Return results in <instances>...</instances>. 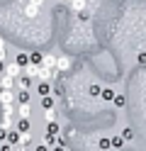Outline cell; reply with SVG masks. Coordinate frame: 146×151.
<instances>
[{"label":"cell","instance_id":"obj_1","mask_svg":"<svg viewBox=\"0 0 146 151\" xmlns=\"http://www.w3.org/2000/svg\"><path fill=\"white\" fill-rule=\"evenodd\" d=\"M22 71L24 68H22V66H17V63H5V76H10V78H15V81L24 76Z\"/></svg>","mask_w":146,"mask_h":151},{"label":"cell","instance_id":"obj_2","mask_svg":"<svg viewBox=\"0 0 146 151\" xmlns=\"http://www.w3.org/2000/svg\"><path fill=\"white\" fill-rule=\"evenodd\" d=\"M0 105L3 107H7V105H17V95L12 90H3L0 93Z\"/></svg>","mask_w":146,"mask_h":151},{"label":"cell","instance_id":"obj_3","mask_svg":"<svg viewBox=\"0 0 146 151\" xmlns=\"http://www.w3.org/2000/svg\"><path fill=\"white\" fill-rule=\"evenodd\" d=\"M71 63H73V59H71V56H58L56 71H58V73H63V71H68V68H71Z\"/></svg>","mask_w":146,"mask_h":151},{"label":"cell","instance_id":"obj_4","mask_svg":"<svg viewBox=\"0 0 146 151\" xmlns=\"http://www.w3.org/2000/svg\"><path fill=\"white\" fill-rule=\"evenodd\" d=\"M37 93H39V98H49L54 93V83H39L37 86Z\"/></svg>","mask_w":146,"mask_h":151},{"label":"cell","instance_id":"obj_5","mask_svg":"<svg viewBox=\"0 0 146 151\" xmlns=\"http://www.w3.org/2000/svg\"><path fill=\"white\" fill-rule=\"evenodd\" d=\"M7 144H10V146H15V144L19 146V144H22V134H19L17 129H10V132H7Z\"/></svg>","mask_w":146,"mask_h":151},{"label":"cell","instance_id":"obj_6","mask_svg":"<svg viewBox=\"0 0 146 151\" xmlns=\"http://www.w3.org/2000/svg\"><path fill=\"white\" fill-rule=\"evenodd\" d=\"M56 63H58V56H54V54H46L44 56V68H49V71H56Z\"/></svg>","mask_w":146,"mask_h":151},{"label":"cell","instance_id":"obj_7","mask_svg":"<svg viewBox=\"0 0 146 151\" xmlns=\"http://www.w3.org/2000/svg\"><path fill=\"white\" fill-rule=\"evenodd\" d=\"M34 86V78H29V76H22V78H17V88L19 90H29Z\"/></svg>","mask_w":146,"mask_h":151},{"label":"cell","instance_id":"obj_8","mask_svg":"<svg viewBox=\"0 0 146 151\" xmlns=\"http://www.w3.org/2000/svg\"><path fill=\"white\" fill-rule=\"evenodd\" d=\"M15 127H17V132H19L22 137L32 132V124H29V119H17V124H15Z\"/></svg>","mask_w":146,"mask_h":151},{"label":"cell","instance_id":"obj_9","mask_svg":"<svg viewBox=\"0 0 146 151\" xmlns=\"http://www.w3.org/2000/svg\"><path fill=\"white\" fill-rule=\"evenodd\" d=\"M32 115V105H17V117L19 119H29Z\"/></svg>","mask_w":146,"mask_h":151},{"label":"cell","instance_id":"obj_10","mask_svg":"<svg viewBox=\"0 0 146 151\" xmlns=\"http://www.w3.org/2000/svg\"><path fill=\"white\" fill-rule=\"evenodd\" d=\"M15 63L22 66V68H27V66H29V54H27V51H19L17 59H15Z\"/></svg>","mask_w":146,"mask_h":151},{"label":"cell","instance_id":"obj_11","mask_svg":"<svg viewBox=\"0 0 146 151\" xmlns=\"http://www.w3.org/2000/svg\"><path fill=\"white\" fill-rule=\"evenodd\" d=\"M29 63H32V66H42V63H44V54L32 51V54H29Z\"/></svg>","mask_w":146,"mask_h":151},{"label":"cell","instance_id":"obj_12","mask_svg":"<svg viewBox=\"0 0 146 151\" xmlns=\"http://www.w3.org/2000/svg\"><path fill=\"white\" fill-rule=\"evenodd\" d=\"M39 68H42V66H32V63H29L27 66V68H24V76H29V78H39Z\"/></svg>","mask_w":146,"mask_h":151},{"label":"cell","instance_id":"obj_13","mask_svg":"<svg viewBox=\"0 0 146 151\" xmlns=\"http://www.w3.org/2000/svg\"><path fill=\"white\" fill-rule=\"evenodd\" d=\"M17 105H29V90H17Z\"/></svg>","mask_w":146,"mask_h":151},{"label":"cell","instance_id":"obj_14","mask_svg":"<svg viewBox=\"0 0 146 151\" xmlns=\"http://www.w3.org/2000/svg\"><path fill=\"white\" fill-rule=\"evenodd\" d=\"M100 98H102L105 102H114V98H117V93H114L112 88H105V90H102V95H100Z\"/></svg>","mask_w":146,"mask_h":151},{"label":"cell","instance_id":"obj_15","mask_svg":"<svg viewBox=\"0 0 146 151\" xmlns=\"http://www.w3.org/2000/svg\"><path fill=\"white\" fill-rule=\"evenodd\" d=\"M110 141H112V149H114V151H119V149H124V139H122V134H119V137H112Z\"/></svg>","mask_w":146,"mask_h":151},{"label":"cell","instance_id":"obj_16","mask_svg":"<svg viewBox=\"0 0 146 151\" xmlns=\"http://www.w3.org/2000/svg\"><path fill=\"white\" fill-rule=\"evenodd\" d=\"M42 107H44V112H46V110H54V95L42 98Z\"/></svg>","mask_w":146,"mask_h":151},{"label":"cell","instance_id":"obj_17","mask_svg":"<svg viewBox=\"0 0 146 151\" xmlns=\"http://www.w3.org/2000/svg\"><path fill=\"white\" fill-rule=\"evenodd\" d=\"M46 134L58 137V124H56V122H49V124H46Z\"/></svg>","mask_w":146,"mask_h":151},{"label":"cell","instance_id":"obj_18","mask_svg":"<svg viewBox=\"0 0 146 151\" xmlns=\"http://www.w3.org/2000/svg\"><path fill=\"white\" fill-rule=\"evenodd\" d=\"M71 10L83 12V10H85V0H76V3H71Z\"/></svg>","mask_w":146,"mask_h":151},{"label":"cell","instance_id":"obj_19","mask_svg":"<svg viewBox=\"0 0 146 151\" xmlns=\"http://www.w3.org/2000/svg\"><path fill=\"white\" fill-rule=\"evenodd\" d=\"M24 12H27V17H37V15H39V7H34V5H27V7H24Z\"/></svg>","mask_w":146,"mask_h":151},{"label":"cell","instance_id":"obj_20","mask_svg":"<svg viewBox=\"0 0 146 151\" xmlns=\"http://www.w3.org/2000/svg\"><path fill=\"white\" fill-rule=\"evenodd\" d=\"M97 144H100V149H102V151H107V149H112V141H110V139H105V137H102L100 141H97Z\"/></svg>","mask_w":146,"mask_h":151},{"label":"cell","instance_id":"obj_21","mask_svg":"<svg viewBox=\"0 0 146 151\" xmlns=\"http://www.w3.org/2000/svg\"><path fill=\"white\" fill-rule=\"evenodd\" d=\"M122 139H124V141H132V139H134V132H132L129 127H127V129L122 132Z\"/></svg>","mask_w":146,"mask_h":151},{"label":"cell","instance_id":"obj_22","mask_svg":"<svg viewBox=\"0 0 146 151\" xmlns=\"http://www.w3.org/2000/svg\"><path fill=\"white\" fill-rule=\"evenodd\" d=\"M90 95H93V98H100V95H102V88H100V86H90Z\"/></svg>","mask_w":146,"mask_h":151},{"label":"cell","instance_id":"obj_23","mask_svg":"<svg viewBox=\"0 0 146 151\" xmlns=\"http://www.w3.org/2000/svg\"><path fill=\"white\" fill-rule=\"evenodd\" d=\"M32 141H34V137H32V132H29V134H24V137H22V144H24V146H32Z\"/></svg>","mask_w":146,"mask_h":151},{"label":"cell","instance_id":"obj_24","mask_svg":"<svg viewBox=\"0 0 146 151\" xmlns=\"http://www.w3.org/2000/svg\"><path fill=\"white\" fill-rule=\"evenodd\" d=\"M44 117H46L49 122H56V112H54V110H46V112H44Z\"/></svg>","mask_w":146,"mask_h":151},{"label":"cell","instance_id":"obj_25","mask_svg":"<svg viewBox=\"0 0 146 151\" xmlns=\"http://www.w3.org/2000/svg\"><path fill=\"white\" fill-rule=\"evenodd\" d=\"M136 61H139L141 66H146V51H139V54H136Z\"/></svg>","mask_w":146,"mask_h":151},{"label":"cell","instance_id":"obj_26","mask_svg":"<svg viewBox=\"0 0 146 151\" xmlns=\"http://www.w3.org/2000/svg\"><path fill=\"white\" fill-rule=\"evenodd\" d=\"M114 107H124V98H122V95L114 98Z\"/></svg>","mask_w":146,"mask_h":151},{"label":"cell","instance_id":"obj_27","mask_svg":"<svg viewBox=\"0 0 146 151\" xmlns=\"http://www.w3.org/2000/svg\"><path fill=\"white\" fill-rule=\"evenodd\" d=\"M7 132H10V129H5V127H0V141H7Z\"/></svg>","mask_w":146,"mask_h":151},{"label":"cell","instance_id":"obj_28","mask_svg":"<svg viewBox=\"0 0 146 151\" xmlns=\"http://www.w3.org/2000/svg\"><path fill=\"white\" fill-rule=\"evenodd\" d=\"M78 20H90V12L83 10V12H78Z\"/></svg>","mask_w":146,"mask_h":151},{"label":"cell","instance_id":"obj_29","mask_svg":"<svg viewBox=\"0 0 146 151\" xmlns=\"http://www.w3.org/2000/svg\"><path fill=\"white\" fill-rule=\"evenodd\" d=\"M34 151H49V146H46V144H42V141H39V144L34 146Z\"/></svg>","mask_w":146,"mask_h":151},{"label":"cell","instance_id":"obj_30","mask_svg":"<svg viewBox=\"0 0 146 151\" xmlns=\"http://www.w3.org/2000/svg\"><path fill=\"white\" fill-rule=\"evenodd\" d=\"M0 151H15V146H10V144H0Z\"/></svg>","mask_w":146,"mask_h":151},{"label":"cell","instance_id":"obj_31","mask_svg":"<svg viewBox=\"0 0 146 151\" xmlns=\"http://www.w3.org/2000/svg\"><path fill=\"white\" fill-rule=\"evenodd\" d=\"M29 5H34V7H42V5H44V0H29Z\"/></svg>","mask_w":146,"mask_h":151},{"label":"cell","instance_id":"obj_32","mask_svg":"<svg viewBox=\"0 0 146 151\" xmlns=\"http://www.w3.org/2000/svg\"><path fill=\"white\" fill-rule=\"evenodd\" d=\"M15 151H29V146H24V144H19V146H17Z\"/></svg>","mask_w":146,"mask_h":151},{"label":"cell","instance_id":"obj_33","mask_svg":"<svg viewBox=\"0 0 146 151\" xmlns=\"http://www.w3.org/2000/svg\"><path fill=\"white\" fill-rule=\"evenodd\" d=\"M54 151H71L68 146H54Z\"/></svg>","mask_w":146,"mask_h":151},{"label":"cell","instance_id":"obj_34","mask_svg":"<svg viewBox=\"0 0 146 151\" xmlns=\"http://www.w3.org/2000/svg\"><path fill=\"white\" fill-rule=\"evenodd\" d=\"M5 49V39H3V37H0V51H3Z\"/></svg>","mask_w":146,"mask_h":151},{"label":"cell","instance_id":"obj_35","mask_svg":"<svg viewBox=\"0 0 146 151\" xmlns=\"http://www.w3.org/2000/svg\"><path fill=\"white\" fill-rule=\"evenodd\" d=\"M66 3H68V5H71V3H76V0H66Z\"/></svg>","mask_w":146,"mask_h":151}]
</instances>
